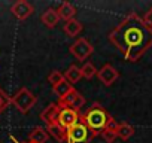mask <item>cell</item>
<instances>
[{
    "label": "cell",
    "instance_id": "4fadbf2b",
    "mask_svg": "<svg viewBox=\"0 0 152 143\" xmlns=\"http://www.w3.org/2000/svg\"><path fill=\"white\" fill-rule=\"evenodd\" d=\"M82 78V73H81V67H78V66H75V64H72L66 72H64V79L70 84V85H73V84H76L79 79Z\"/></svg>",
    "mask_w": 152,
    "mask_h": 143
},
{
    "label": "cell",
    "instance_id": "603a6c76",
    "mask_svg": "<svg viewBox=\"0 0 152 143\" xmlns=\"http://www.w3.org/2000/svg\"><path fill=\"white\" fill-rule=\"evenodd\" d=\"M84 104H85V98H84V96H78L76 97V100H75V103H73V106H72V109L73 110H76V112H81V109L84 107Z\"/></svg>",
    "mask_w": 152,
    "mask_h": 143
},
{
    "label": "cell",
    "instance_id": "52a82bcc",
    "mask_svg": "<svg viewBox=\"0 0 152 143\" xmlns=\"http://www.w3.org/2000/svg\"><path fill=\"white\" fill-rule=\"evenodd\" d=\"M79 112L73 110L72 107H66L60 110V125L64 127L66 130H70L79 122Z\"/></svg>",
    "mask_w": 152,
    "mask_h": 143
},
{
    "label": "cell",
    "instance_id": "3957f363",
    "mask_svg": "<svg viewBox=\"0 0 152 143\" xmlns=\"http://www.w3.org/2000/svg\"><path fill=\"white\" fill-rule=\"evenodd\" d=\"M36 101H37V97L28 88H21L17 94L12 96V104L21 113H28L31 107L36 104Z\"/></svg>",
    "mask_w": 152,
    "mask_h": 143
},
{
    "label": "cell",
    "instance_id": "9a60e30c",
    "mask_svg": "<svg viewBox=\"0 0 152 143\" xmlns=\"http://www.w3.org/2000/svg\"><path fill=\"white\" fill-rule=\"evenodd\" d=\"M81 31H82V24H81V21L75 20V18L70 20V21H67V23L64 24V33H66L67 36H70V37L78 36Z\"/></svg>",
    "mask_w": 152,
    "mask_h": 143
},
{
    "label": "cell",
    "instance_id": "44dd1931",
    "mask_svg": "<svg viewBox=\"0 0 152 143\" xmlns=\"http://www.w3.org/2000/svg\"><path fill=\"white\" fill-rule=\"evenodd\" d=\"M9 104H12V97H9L2 88H0V112H3Z\"/></svg>",
    "mask_w": 152,
    "mask_h": 143
},
{
    "label": "cell",
    "instance_id": "5b68a950",
    "mask_svg": "<svg viewBox=\"0 0 152 143\" xmlns=\"http://www.w3.org/2000/svg\"><path fill=\"white\" fill-rule=\"evenodd\" d=\"M93 51H94L93 45H91L85 37H79L78 40H76V42L70 46V54L75 55V58L79 60V61L87 60V58L93 54Z\"/></svg>",
    "mask_w": 152,
    "mask_h": 143
},
{
    "label": "cell",
    "instance_id": "ffe728a7",
    "mask_svg": "<svg viewBox=\"0 0 152 143\" xmlns=\"http://www.w3.org/2000/svg\"><path fill=\"white\" fill-rule=\"evenodd\" d=\"M63 81H64V73H61V72H58V70H52L51 73L48 75V82H49L52 87L58 85V84L63 82Z\"/></svg>",
    "mask_w": 152,
    "mask_h": 143
},
{
    "label": "cell",
    "instance_id": "d6986e66",
    "mask_svg": "<svg viewBox=\"0 0 152 143\" xmlns=\"http://www.w3.org/2000/svg\"><path fill=\"white\" fill-rule=\"evenodd\" d=\"M81 73H82V78L85 79H93L96 75H97V69L94 67L93 63H84V66L81 67Z\"/></svg>",
    "mask_w": 152,
    "mask_h": 143
},
{
    "label": "cell",
    "instance_id": "484cf974",
    "mask_svg": "<svg viewBox=\"0 0 152 143\" xmlns=\"http://www.w3.org/2000/svg\"><path fill=\"white\" fill-rule=\"evenodd\" d=\"M24 143H31V142H24Z\"/></svg>",
    "mask_w": 152,
    "mask_h": 143
},
{
    "label": "cell",
    "instance_id": "8992f818",
    "mask_svg": "<svg viewBox=\"0 0 152 143\" xmlns=\"http://www.w3.org/2000/svg\"><path fill=\"white\" fill-rule=\"evenodd\" d=\"M97 76H99V79L102 81L103 85L110 87L119 78V72L112 64H104L100 70H97Z\"/></svg>",
    "mask_w": 152,
    "mask_h": 143
},
{
    "label": "cell",
    "instance_id": "5bb4252c",
    "mask_svg": "<svg viewBox=\"0 0 152 143\" xmlns=\"http://www.w3.org/2000/svg\"><path fill=\"white\" fill-rule=\"evenodd\" d=\"M48 134H51L52 137H55L58 142H67V130L64 127H61L60 124H54L46 127Z\"/></svg>",
    "mask_w": 152,
    "mask_h": 143
},
{
    "label": "cell",
    "instance_id": "7a4b0ae2",
    "mask_svg": "<svg viewBox=\"0 0 152 143\" xmlns=\"http://www.w3.org/2000/svg\"><path fill=\"white\" fill-rule=\"evenodd\" d=\"M109 118H110V115L99 103H94L85 112V115H79V122H84L88 127V130L91 131V137H96L106 128Z\"/></svg>",
    "mask_w": 152,
    "mask_h": 143
},
{
    "label": "cell",
    "instance_id": "7402d4cb",
    "mask_svg": "<svg viewBox=\"0 0 152 143\" xmlns=\"http://www.w3.org/2000/svg\"><path fill=\"white\" fill-rule=\"evenodd\" d=\"M100 134H102V137H103V139H104L107 143H113V142H115V139L118 137V136H116V133H113V131H109V130H106V128H104V130H103Z\"/></svg>",
    "mask_w": 152,
    "mask_h": 143
},
{
    "label": "cell",
    "instance_id": "2e32d148",
    "mask_svg": "<svg viewBox=\"0 0 152 143\" xmlns=\"http://www.w3.org/2000/svg\"><path fill=\"white\" fill-rule=\"evenodd\" d=\"M79 96V93L76 91L75 88L70 91V93H67L64 97H61V98H58V107H60V110L61 109H66V107H72L73 106V103H75V100H76V97Z\"/></svg>",
    "mask_w": 152,
    "mask_h": 143
},
{
    "label": "cell",
    "instance_id": "ac0fdd59",
    "mask_svg": "<svg viewBox=\"0 0 152 143\" xmlns=\"http://www.w3.org/2000/svg\"><path fill=\"white\" fill-rule=\"evenodd\" d=\"M52 90H54V93L58 96V98H61V97H64L67 93H70V91L73 90V85H70V84L64 79V81H63V82H60L58 85L52 87Z\"/></svg>",
    "mask_w": 152,
    "mask_h": 143
},
{
    "label": "cell",
    "instance_id": "6da1fadb",
    "mask_svg": "<svg viewBox=\"0 0 152 143\" xmlns=\"http://www.w3.org/2000/svg\"><path fill=\"white\" fill-rule=\"evenodd\" d=\"M109 40L116 46L127 61H137L152 48V30L136 12L128 14L110 33Z\"/></svg>",
    "mask_w": 152,
    "mask_h": 143
},
{
    "label": "cell",
    "instance_id": "8fae6325",
    "mask_svg": "<svg viewBox=\"0 0 152 143\" xmlns=\"http://www.w3.org/2000/svg\"><path fill=\"white\" fill-rule=\"evenodd\" d=\"M57 12H58V15H60V20H64V21L67 23V21L73 20V17H75V14H76V8H75L72 3H69V2H63Z\"/></svg>",
    "mask_w": 152,
    "mask_h": 143
},
{
    "label": "cell",
    "instance_id": "ba28073f",
    "mask_svg": "<svg viewBox=\"0 0 152 143\" xmlns=\"http://www.w3.org/2000/svg\"><path fill=\"white\" fill-rule=\"evenodd\" d=\"M40 119L46 124V127L60 124V107L57 103H51L48 107H45L40 113Z\"/></svg>",
    "mask_w": 152,
    "mask_h": 143
},
{
    "label": "cell",
    "instance_id": "9c48e42d",
    "mask_svg": "<svg viewBox=\"0 0 152 143\" xmlns=\"http://www.w3.org/2000/svg\"><path fill=\"white\" fill-rule=\"evenodd\" d=\"M11 12L18 20H27L34 12V9H33V6L28 2H26V0H17V2L12 5V8H11Z\"/></svg>",
    "mask_w": 152,
    "mask_h": 143
},
{
    "label": "cell",
    "instance_id": "e0dca14e",
    "mask_svg": "<svg viewBox=\"0 0 152 143\" xmlns=\"http://www.w3.org/2000/svg\"><path fill=\"white\" fill-rule=\"evenodd\" d=\"M134 134V127L127 124V122H121L119 127H118V131H116V136L121 139V140H128L131 136Z\"/></svg>",
    "mask_w": 152,
    "mask_h": 143
},
{
    "label": "cell",
    "instance_id": "30bf717a",
    "mask_svg": "<svg viewBox=\"0 0 152 143\" xmlns=\"http://www.w3.org/2000/svg\"><path fill=\"white\" fill-rule=\"evenodd\" d=\"M40 20H42V23H43L48 28H54V27H57V24L60 23V15H58V12H57L55 9L48 8V9L42 14Z\"/></svg>",
    "mask_w": 152,
    "mask_h": 143
},
{
    "label": "cell",
    "instance_id": "cb8c5ba5",
    "mask_svg": "<svg viewBox=\"0 0 152 143\" xmlns=\"http://www.w3.org/2000/svg\"><path fill=\"white\" fill-rule=\"evenodd\" d=\"M118 127H119V122L110 116V118H109V121H107V124H106V130L116 133V131H118Z\"/></svg>",
    "mask_w": 152,
    "mask_h": 143
},
{
    "label": "cell",
    "instance_id": "d4e9b609",
    "mask_svg": "<svg viewBox=\"0 0 152 143\" xmlns=\"http://www.w3.org/2000/svg\"><path fill=\"white\" fill-rule=\"evenodd\" d=\"M143 23H145V24H146V26H148V27L152 30V8H151V9H149V11L145 14V17H143Z\"/></svg>",
    "mask_w": 152,
    "mask_h": 143
},
{
    "label": "cell",
    "instance_id": "277c9868",
    "mask_svg": "<svg viewBox=\"0 0 152 143\" xmlns=\"http://www.w3.org/2000/svg\"><path fill=\"white\" fill-rule=\"evenodd\" d=\"M91 139V131L84 122H78L67 130V143H88Z\"/></svg>",
    "mask_w": 152,
    "mask_h": 143
},
{
    "label": "cell",
    "instance_id": "7c38bea8",
    "mask_svg": "<svg viewBox=\"0 0 152 143\" xmlns=\"http://www.w3.org/2000/svg\"><path fill=\"white\" fill-rule=\"evenodd\" d=\"M49 134L46 131V128H42V127H36L30 131L28 134V142L31 143H45L48 140Z\"/></svg>",
    "mask_w": 152,
    "mask_h": 143
}]
</instances>
